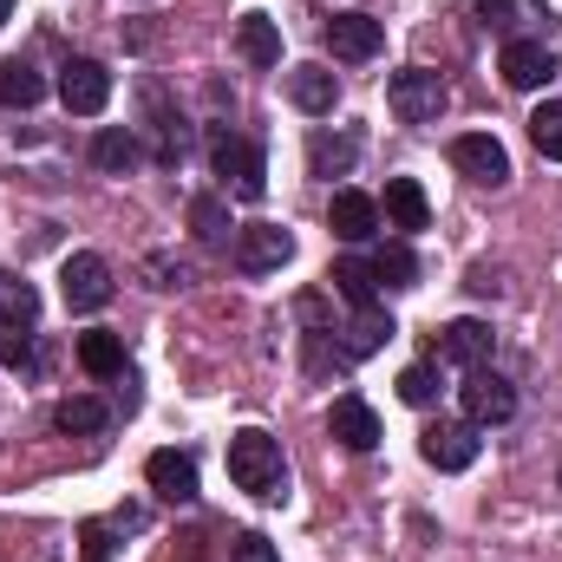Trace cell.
I'll use <instances>...</instances> for the list:
<instances>
[{
  "label": "cell",
  "instance_id": "cell-1",
  "mask_svg": "<svg viewBox=\"0 0 562 562\" xmlns=\"http://www.w3.org/2000/svg\"><path fill=\"white\" fill-rule=\"evenodd\" d=\"M229 477H236V491H249V497H262V504H281V497H288L281 445L262 425H243V431L229 438Z\"/></svg>",
  "mask_w": 562,
  "mask_h": 562
},
{
  "label": "cell",
  "instance_id": "cell-2",
  "mask_svg": "<svg viewBox=\"0 0 562 562\" xmlns=\"http://www.w3.org/2000/svg\"><path fill=\"white\" fill-rule=\"evenodd\" d=\"M210 164H216V177H229V190H236L243 203H262V196H269V164H262V144L256 138L216 132V138H210Z\"/></svg>",
  "mask_w": 562,
  "mask_h": 562
},
{
  "label": "cell",
  "instance_id": "cell-3",
  "mask_svg": "<svg viewBox=\"0 0 562 562\" xmlns=\"http://www.w3.org/2000/svg\"><path fill=\"white\" fill-rule=\"evenodd\" d=\"M445 79L438 72H425V66H406V72H393L386 79V105H393V119L400 125H431L438 112H445Z\"/></svg>",
  "mask_w": 562,
  "mask_h": 562
},
{
  "label": "cell",
  "instance_id": "cell-4",
  "mask_svg": "<svg viewBox=\"0 0 562 562\" xmlns=\"http://www.w3.org/2000/svg\"><path fill=\"white\" fill-rule=\"evenodd\" d=\"M59 294H66L72 314H99V307L112 301V262L92 256V249L66 256V269H59Z\"/></svg>",
  "mask_w": 562,
  "mask_h": 562
},
{
  "label": "cell",
  "instance_id": "cell-5",
  "mask_svg": "<svg viewBox=\"0 0 562 562\" xmlns=\"http://www.w3.org/2000/svg\"><path fill=\"white\" fill-rule=\"evenodd\" d=\"M59 99H66V112L99 119V112L112 105V72H105L99 59H66V66H59Z\"/></svg>",
  "mask_w": 562,
  "mask_h": 562
},
{
  "label": "cell",
  "instance_id": "cell-6",
  "mask_svg": "<svg viewBox=\"0 0 562 562\" xmlns=\"http://www.w3.org/2000/svg\"><path fill=\"white\" fill-rule=\"evenodd\" d=\"M464 419L471 425H510L517 419V386L504 373H491V367H471V380H464Z\"/></svg>",
  "mask_w": 562,
  "mask_h": 562
},
{
  "label": "cell",
  "instance_id": "cell-7",
  "mask_svg": "<svg viewBox=\"0 0 562 562\" xmlns=\"http://www.w3.org/2000/svg\"><path fill=\"white\" fill-rule=\"evenodd\" d=\"M294 262V236L281 223H249L236 229V269L243 276H269V269H288Z\"/></svg>",
  "mask_w": 562,
  "mask_h": 562
},
{
  "label": "cell",
  "instance_id": "cell-8",
  "mask_svg": "<svg viewBox=\"0 0 562 562\" xmlns=\"http://www.w3.org/2000/svg\"><path fill=\"white\" fill-rule=\"evenodd\" d=\"M419 451H425V464H431V471H471V464H477V425H471V419L425 425Z\"/></svg>",
  "mask_w": 562,
  "mask_h": 562
},
{
  "label": "cell",
  "instance_id": "cell-9",
  "mask_svg": "<svg viewBox=\"0 0 562 562\" xmlns=\"http://www.w3.org/2000/svg\"><path fill=\"white\" fill-rule=\"evenodd\" d=\"M497 72H504V86L537 92V86L557 79V46H550V40H510L504 59H497Z\"/></svg>",
  "mask_w": 562,
  "mask_h": 562
},
{
  "label": "cell",
  "instance_id": "cell-10",
  "mask_svg": "<svg viewBox=\"0 0 562 562\" xmlns=\"http://www.w3.org/2000/svg\"><path fill=\"white\" fill-rule=\"evenodd\" d=\"M451 164L471 177V183H510V150L491 138V132H464V138H451Z\"/></svg>",
  "mask_w": 562,
  "mask_h": 562
},
{
  "label": "cell",
  "instance_id": "cell-11",
  "mask_svg": "<svg viewBox=\"0 0 562 562\" xmlns=\"http://www.w3.org/2000/svg\"><path fill=\"white\" fill-rule=\"evenodd\" d=\"M380 40H386V33H380V20H373V13H334V20H327V53H334V59H347V66L373 59V53H380Z\"/></svg>",
  "mask_w": 562,
  "mask_h": 562
},
{
  "label": "cell",
  "instance_id": "cell-12",
  "mask_svg": "<svg viewBox=\"0 0 562 562\" xmlns=\"http://www.w3.org/2000/svg\"><path fill=\"white\" fill-rule=\"evenodd\" d=\"M491 347H497V334H491V321H445L438 327V360H458V367H484L491 360Z\"/></svg>",
  "mask_w": 562,
  "mask_h": 562
},
{
  "label": "cell",
  "instance_id": "cell-13",
  "mask_svg": "<svg viewBox=\"0 0 562 562\" xmlns=\"http://www.w3.org/2000/svg\"><path fill=\"white\" fill-rule=\"evenodd\" d=\"M288 99H294V112L327 119V112L340 105V79H334L327 66H288Z\"/></svg>",
  "mask_w": 562,
  "mask_h": 562
},
{
  "label": "cell",
  "instance_id": "cell-14",
  "mask_svg": "<svg viewBox=\"0 0 562 562\" xmlns=\"http://www.w3.org/2000/svg\"><path fill=\"white\" fill-rule=\"evenodd\" d=\"M327 431H334L347 451H373V445H380V413H373L360 393H347V400H334V413H327Z\"/></svg>",
  "mask_w": 562,
  "mask_h": 562
},
{
  "label": "cell",
  "instance_id": "cell-15",
  "mask_svg": "<svg viewBox=\"0 0 562 562\" xmlns=\"http://www.w3.org/2000/svg\"><path fill=\"white\" fill-rule=\"evenodd\" d=\"M327 229H334L340 243H367V236L380 229V203L360 196V190H334V203H327Z\"/></svg>",
  "mask_w": 562,
  "mask_h": 562
},
{
  "label": "cell",
  "instance_id": "cell-16",
  "mask_svg": "<svg viewBox=\"0 0 562 562\" xmlns=\"http://www.w3.org/2000/svg\"><path fill=\"white\" fill-rule=\"evenodd\" d=\"M144 112H150V132H157V164H183L190 132H183V119L164 105V86H150V79H144Z\"/></svg>",
  "mask_w": 562,
  "mask_h": 562
},
{
  "label": "cell",
  "instance_id": "cell-17",
  "mask_svg": "<svg viewBox=\"0 0 562 562\" xmlns=\"http://www.w3.org/2000/svg\"><path fill=\"white\" fill-rule=\"evenodd\" d=\"M144 477H150V491L170 497V504H190V497H196V464H190L183 451H150Z\"/></svg>",
  "mask_w": 562,
  "mask_h": 562
},
{
  "label": "cell",
  "instance_id": "cell-18",
  "mask_svg": "<svg viewBox=\"0 0 562 562\" xmlns=\"http://www.w3.org/2000/svg\"><path fill=\"white\" fill-rule=\"evenodd\" d=\"M353 157H360V138L353 132H314L307 138V170L314 177H347Z\"/></svg>",
  "mask_w": 562,
  "mask_h": 562
},
{
  "label": "cell",
  "instance_id": "cell-19",
  "mask_svg": "<svg viewBox=\"0 0 562 562\" xmlns=\"http://www.w3.org/2000/svg\"><path fill=\"white\" fill-rule=\"evenodd\" d=\"M92 164L99 170H112V177H125V170H138L144 164V144L132 125H105L99 138H92Z\"/></svg>",
  "mask_w": 562,
  "mask_h": 562
},
{
  "label": "cell",
  "instance_id": "cell-20",
  "mask_svg": "<svg viewBox=\"0 0 562 562\" xmlns=\"http://www.w3.org/2000/svg\"><path fill=\"white\" fill-rule=\"evenodd\" d=\"M236 53L249 59V66H281V33L269 13H243L236 20Z\"/></svg>",
  "mask_w": 562,
  "mask_h": 562
},
{
  "label": "cell",
  "instance_id": "cell-21",
  "mask_svg": "<svg viewBox=\"0 0 562 562\" xmlns=\"http://www.w3.org/2000/svg\"><path fill=\"white\" fill-rule=\"evenodd\" d=\"M40 99H46L40 66H33V59H0V105H7V112H26V105H40Z\"/></svg>",
  "mask_w": 562,
  "mask_h": 562
},
{
  "label": "cell",
  "instance_id": "cell-22",
  "mask_svg": "<svg viewBox=\"0 0 562 562\" xmlns=\"http://www.w3.org/2000/svg\"><path fill=\"white\" fill-rule=\"evenodd\" d=\"M79 367H86L92 380H119V373H125V340H119V334H105V327L79 334Z\"/></svg>",
  "mask_w": 562,
  "mask_h": 562
},
{
  "label": "cell",
  "instance_id": "cell-23",
  "mask_svg": "<svg viewBox=\"0 0 562 562\" xmlns=\"http://www.w3.org/2000/svg\"><path fill=\"white\" fill-rule=\"evenodd\" d=\"M386 223L393 229H425L431 223V203L413 177H386Z\"/></svg>",
  "mask_w": 562,
  "mask_h": 562
},
{
  "label": "cell",
  "instance_id": "cell-24",
  "mask_svg": "<svg viewBox=\"0 0 562 562\" xmlns=\"http://www.w3.org/2000/svg\"><path fill=\"white\" fill-rule=\"evenodd\" d=\"M393 340V314H380V307H353V327H347V360H367V353H380Z\"/></svg>",
  "mask_w": 562,
  "mask_h": 562
},
{
  "label": "cell",
  "instance_id": "cell-25",
  "mask_svg": "<svg viewBox=\"0 0 562 562\" xmlns=\"http://www.w3.org/2000/svg\"><path fill=\"white\" fill-rule=\"evenodd\" d=\"M53 425H59L66 438H92V431H105V425H112V413H105V400L72 393V400H59V406H53Z\"/></svg>",
  "mask_w": 562,
  "mask_h": 562
},
{
  "label": "cell",
  "instance_id": "cell-26",
  "mask_svg": "<svg viewBox=\"0 0 562 562\" xmlns=\"http://www.w3.org/2000/svg\"><path fill=\"white\" fill-rule=\"evenodd\" d=\"M327 281H334V288H340L353 307H380V301H373V294H380V276H373V262H360V256H340Z\"/></svg>",
  "mask_w": 562,
  "mask_h": 562
},
{
  "label": "cell",
  "instance_id": "cell-27",
  "mask_svg": "<svg viewBox=\"0 0 562 562\" xmlns=\"http://www.w3.org/2000/svg\"><path fill=\"white\" fill-rule=\"evenodd\" d=\"M0 321H7V327H33V321H40V294H33V281L0 276Z\"/></svg>",
  "mask_w": 562,
  "mask_h": 562
},
{
  "label": "cell",
  "instance_id": "cell-28",
  "mask_svg": "<svg viewBox=\"0 0 562 562\" xmlns=\"http://www.w3.org/2000/svg\"><path fill=\"white\" fill-rule=\"evenodd\" d=\"M190 229H196V243H210V249H223L229 243V210H223V196H196L190 203Z\"/></svg>",
  "mask_w": 562,
  "mask_h": 562
},
{
  "label": "cell",
  "instance_id": "cell-29",
  "mask_svg": "<svg viewBox=\"0 0 562 562\" xmlns=\"http://www.w3.org/2000/svg\"><path fill=\"white\" fill-rule=\"evenodd\" d=\"M530 144L562 164V99H543V105L530 112Z\"/></svg>",
  "mask_w": 562,
  "mask_h": 562
},
{
  "label": "cell",
  "instance_id": "cell-30",
  "mask_svg": "<svg viewBox=\"0 0 562 562\" xmlns=\"http://www.w3.org/2000/svg\"><path fill=\"white\" fill-rule=\"evenodd\" d=\"M373 276L393 281V288H413V276H419V256H413L406 243H386V249L373 256Z\"/></svg>",
  "mask_w": 562,
  "mask_h": 562
},
{
  "label": "cell",
  "instance_id": "cell-31",
  "mask_svg": "<svg viewBox=\"0 0 562 562\" xmlns=\"http://www.w3.org/2000/svg\"><path fill=\"white\" fill-rule=\"evenodd\" d=\"M33 327H7L0 321V367L7 373H33V340H26Z\"/></svg>",
  "mask_w": 562,
  "mask_h": 562
},
{
  "label": "cell",
  "instance_id": "cell-32",
  "mask_svg": "<svg viewBox=\"0 0 562 562\" xmlns=\"http://www.w3.org/2000/svg\"><path fill=\"white\" fill-rule=\"evenodd\" d=\"M400 400H406V406H431V400H438V373H431V367H406V373H400Z\"/></svg>",
  "mask_w": 562,
  "mask_h": 562
},
{
  "label": "cell",
  "instance_id": "cell-33",
  "mask_svg": "<svg viewBox=\"0 0 562 562\" xmlns=\"http://www.w3.org/2000/svg\"><path fill=\"white\" fill-rule=\"evenodd\" d=\"M229 562H281V557H276V543H269L262 530H243V537L229 543Z\"/></svg>",
  "mask_w": 562,
  "mask_h": 562
},
{
  "label": "cell",
  "instance_id": "cell-34",
  "mask_svg": "<svg viewBox=\"0 0 562 562\" xmlns=\"http://www.w3.org/2000/svg\"><path fill=\"white\" fill-rule=\"evenodd\" d=\"M86 562H112V543H105V524H86Z\"/></svg>",
  "mask_w": 562,
  "mask_h": 562
},
{
  "label": "cell",
  "instance_id": "cell-35",
  "mask_svg": "<svg viewBox=\"0 0 562 562\" xmlns=\"http://www.w3.org/2000/svg\"><path fill=\"white\" fill-rule=\"evenodd\" d=\"M150 288H183V281H190V269H183V262H150Z\"/></svg>",
  "mask_w": 562,
  "mask_h": 562
},
{
  "label": "cell",
  "instance_id": "cell-36",
  "mask_svg": "<svg viewBox=\"0 0 562 562\" xmlns=\"http://www.w3.org/2000/svg\"><path fill=\"white\" fill-rule=\"evenodd\" d=\"M7 20H13V0H0V26H7Z\"/></svg>",
  "mask_w": 562,
  "mask_h": 562
}]
</instances>
